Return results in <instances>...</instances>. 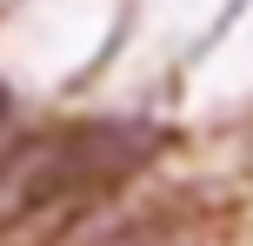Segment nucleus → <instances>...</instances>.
<instances>
[{
    "instance_id": "obj_1",
    "label": "nucleus",
    "mask_w": 253,
    "mask_h": 246,
    "mask_svg": "<svg viewBox=\"0 0 253 246\" xmlns=\"http://www.w3.org/2000/svg\"><path fill=\"white\" fill-rule=\"evenodd\" d=\"M0 120H7V93H0Z\"/></svg>"
},
{
    "instance_id": "obj_2",
    "label": "nucleus",
    "mask_w": 253,
    "mask_h": 246,
    "mask_svg": "<svg viewBox=\"0 0 253 246\" xmlns=\"http://www.w3.org/2000/svg\"><path fill=\"white\" fill-rule=\"evenodd\" d=\"M133 246H153V240H133Z\"/></svg>"
}]
</instances>
